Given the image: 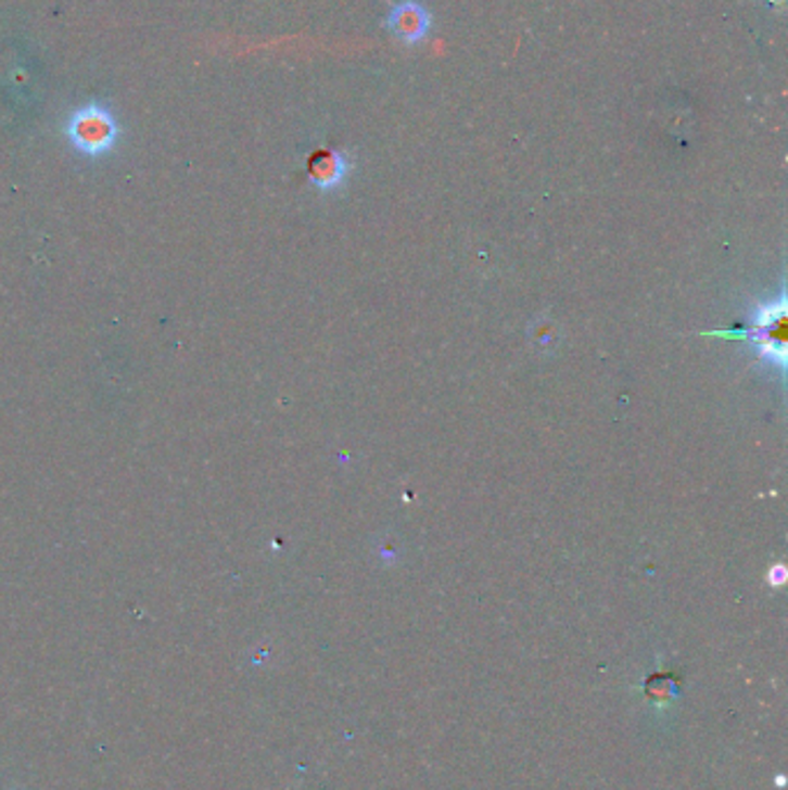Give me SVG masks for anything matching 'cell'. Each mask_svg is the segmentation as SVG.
Returning <instances> with one entry per match:
<instances>
[{"label": "cell", "mask_w": 788, "mask_h": 790, "mask_svg": "<svg viewBox=\"0 0 788 790\" xmlns=\"http://www.w3.org/2000/svg\"><path fill=\"white\" fill-rule=\"evenodd\" d=\"M69 146L86 157L110 155L120 139V123L116 114L100 100L86 102L72 110L63 128Z\"/></svg>", "instance_id": "1"}, {"label": "cell", "mask_w": 788, "mask_h": 790, "mask_svg": "<svg viewBox=\"0 0 788 790\" xmlns=\"http://www.w3.org/2000/svg\"><path fill=\"white\" fill-rule=\"evenodd\" d=\"M386 26L405 44H419L430 30V12L417 0H403V3L391 8Z\"/></svg>", "instance_id": "2"}, {"label": "cell", "mask_w": 788, "mask_h": 790, "mask_svg": "<svg viewBox=\"0 0 788 790\" xmlns=\"http://www.w3.org/2000/svg\"><path fill=\"white\" fill-rule=\"evenodd\" d=\"M784 324H786L784 301H779L777 305H770V308L761 310V315L757 319V329L749 333L751 343H757L765 356H770L773 361H779V364H784V354H786Z\"/></svg>", "instance_id": "3"}, {"label": "cell", "mask_w": 788, "mask_h": 790, "mask_svg": "<svg viewBox=\"0 0 788 790\" xmlns=\"http://www.w3.org/2000/svg\"><path fill=\"white\" fill-rule=\"evenodd\" d=\"M349 169L347 155L333 151V149H319L310 155L308 160V174L310 181L319 188V190H333L340 183L345 181Z\"/></svg>", "instance_id": "4"}]
</instances>
